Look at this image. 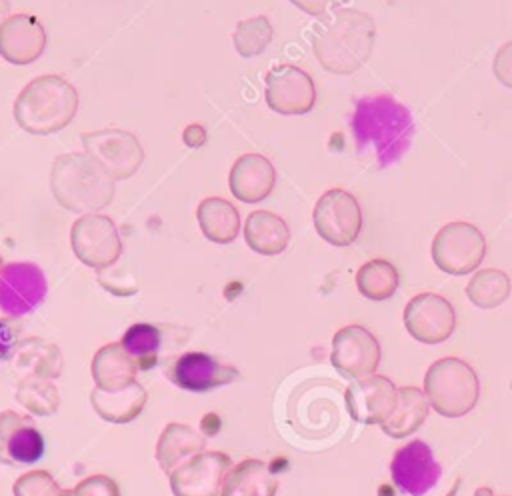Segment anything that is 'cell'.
<instances>
[{"instance_id":"cell-1","label":"cell","mask_w":512,"mask_h":496,"mask_svg":"<svg viewBox=\"0 0 512 496\" xmlns=\"http://www.w3.org/2000/svg\"><path fill=\"white\" fill-rule=\"evenodd\" d=\"M350 128L358 154L370 156L380 168L402 160L416 132L410 110L390 94L360 98L354 106Z\"/></svg>"},{"instance_id":"cell-2","label":"cell","mask_w":512,"mask_h":496,"mask_svg":"<svg viewBox=\"0 0 512 496\" xmlns=\"http://www.w3.org/2000/svg\"><path fill=\"white\" fill-rule=\"evenodd\" d=\"M376 24L370 14L356 8H336L322 16L312 30V50L320 66L332 74L360 70L372 54Z\"/></svg>"},{"instance_id":"cell-3","label":"cell","mask_w":512,"mask_h":496,"mask_svg":"<svg viewBox=\"0 0 512 496\" xmlns=\"http://www.w3.org/2000/svg\"><path fill=\"white\" fill-rule=\"evenodd\" d=\"M116 180L86 152L58 154L50 168V190L56 202L76 214L106 208L116 194Z\"/></svg>"},{"instance_id":"cell-4","label":"cell","mask_w":512,"mask_h":496,"mask_svg":"<svg viewBox=\"0 0 512 496\" xmlns=\"http://www.w3.org/2000/svg\"><path fill=\"white\" fill-rule=\"evenodd\" d=\"M16 124L36 136H48L66 128L78 112L76 88L58 74L30 80L14 100Z\"/></svg>"},{"instance_id":"cell-5","label":"cell","mask_w":512,"mask_h":496,"mask_svg":"<svg viewBox=\"0 0 512 496\" xmlns=\"http://www.w3.org/2000/svg\"><path fill=\"white\" fill-rule=\"evenodd\" d=\"M422 390L434 412L444 418H460L476 406L480 380L468 362L446 356L428 366Z\"/></svg>"},{"instance_id":"cell-6","label":"cell","mask_w":512,"mask_h":496,"mask_svg":"<svg viewBox=\"0 0 512 496\" xmlns=\"http://www.w3.org/2000/svg\"><path fill=\"white\" fill-rule=\"evenodd\" d=\"M430 254L436 264L446 274L464 276L476 272L486 256V238L478 226L454 220L444 224L432 238Z\"/></svg>"},{"instance_id":"cell-7","label":"cell","mask_w":512,"mask_h":496,"mask_svg":"<svg viewBox=\"0 0 512 496\" xmlns=\"http://www.w3.org/2000/svg\"><path fill=\"white\" fill-rule=\"evenodd\" d=\"M84 152L94 158L112 180H126L138 172L144 162V148L140 140L120 128H102L82 132Z\"/></svg>"},{"instance_id":"cell-8","label":"cell","mask_w":512,"mask_h":496,"mask_svg":"<svg viewBox=\"0 0 512 496\" xmlns=\"http://www.w3.org/2000/svg\"><path fill=\"white\" fill-rule=\"evenodd\" d=\"M70 246L76 258L96 270L118 262L122 254V240L110 216L92 212L82 214L70 228Z\"/></svg>"},{"instance_id":"cell-9","label":"cell","mask_w":512,"mask_h":496,"mask_svg":"<svg viewBox=\"0 0 512 496\" xmlns=\"http://www.w3.org/2000/svg\"><path fill=\"white\" fill-rule=\"evenodd\" d=\"M314 228L332 246H350L362 230V208L344 188L326 190L314 204Z\"/></svg>"},{"instance_id":"cell-10","label":"cell","mask_w":512,"mask_h":496,"mask_svg":"<svg viewBox=\"0 0 512 496\" xmlns=\"http://www.w3.org/2000/svg\"><path fill=\"white\" fill-rule=\"evenodd\" d=\"M380 358V342L368 328L360 324L342 326L332 336L330 362L346 378L360 380L376 374Z\"/></svg>"},{"instance_id":"cell-11","label":"cell","mask_w":512,"mask_h":496,"mask_svg":"<svg viewBox=\"0 0 512 496\" xmlns=\"http://www.w3.org/2000/svg\"><path fill=\"white\" fill-rule=\"evenodd\" d=\"M404 328L422 344H440L448 340L456 328V312L448 298L422 292L412 296L404 306Z\"/></svg>"},{"instance_id":"cell-12","label":"cell","mask_w":512,"mask_h":496,"mask_svg":"<svg viewBox=\"0 0 512 496\" xmlns=\"http://www.w3.org/2000/svg\"><path fill=\"white\" fill-rule=\"evenodd\" d=\"M230 468L228 454L202 450L168 474L170 490L174 496H222V484Z\"/></svg>"},{"instance_id":"cell-13","label":"cell","mask_w":512,"mask_h":496,"mask_svg":"<svg viewBox=\"0 0 512 496\" xmlns=\"http://www.w3.org/2000/svg\"><path fill=\"white\" fill-rule=\"evenodd\" d=\"M266 104L286 116L306 114L316 104V86L308 72L294 64H278L264 76Z\"/></svg>"},{"instance_id":"cell-14","label":"cell","mask_w":512,"mask_h":496,"mask_svg":"<svg viewBox=\"0 0 512 496\" xmlns=\"http://www.w3.org/2000/svg\"><path fill=\"white\" fill-rule=\"evenodd\" d=\"M48 282L34 262H10L0 274V310L10 316L32 312L46 298Z\"/></svg>"},{"instance_id":"cell-15","label":"cell","mask_w":512,"mask_h":496,"mask_svg":"<svg viewBox=\"0 0 512 496\" xmlns=\"http://www.w3.org/2000/svg\"><path fill=\"white\" fill-rule=\"evenodd\" d=\"M166 378L182 390L208 392L236 380L238 372L234 366L220 362L208 352L188 350L170 360L166 366Z\"/></svg>"},{"instance_id":"cell-16","label":"cell","mask_w":512,"mask_h":496,"mask_svg":"<svg viewBox=\"0 0 512 496\" xmlns=\"http://www.w3.org/2000/svg\"><path fill=\"white\" fill-rule=\"evenodd\" d=\"M398 400V388L396 384L382 376V374H370L366 378L356 380L350 384L344 392V402L348 408V414L360 422V424H384Z\"/></svg>"},{"instance_id":"cell-17","label":"cell","mask_w":512,"mask_h":496,"mask_svg":"<svg viewBox=\"0 0 512 496\" xmlns=\"http://www.w3.org/2000/svg\"><path fill=\"white\" fill-rule=\"evenodd\" d=\"M390 474L402 492L410 496H424L438 484L442 468L424 440H412L392 456Z\"/></svg>"},{"instance_id":"cell-18","label":"cell","mask_w":512,"mask_h":496,"mask_svg":"<svg viewBox=\"0 0 512 496\" xmlns=\"http://www.w3.org/2000/svg\"><path fill=\"white\" fill-rule=\"evenodd\" d=\"M44 454V438L36 422L16 410L0 412V462L8 466L34 464Z\"/></svg>"},{"instance_id":"cell-19","label":"cell","mask_w":512,"mask_h":496,"mask_svg":"<svg viewBox=\"0 0 512 496\" xmlns=\"http://www.w3.org/2000/svg\"><path fill=\"white\" fill-rule=\"evenodd\" d=\"M46 48L44 24L32 14H10L0 24V56L16 66L32 64Z\"/></svg>"},{"instance_id":"cell-20","label":"cell","mask_w":512,"mask_h":496,"mask_svg":"<svg viewBox=\"0 0 512 496\" xmlns=\"http://www.w3.org/2000/svg\"><path fill=\"white\" fill-rule=\"evenodd\" d=\"M276 184V170L272 162L256 152L242 154L230 168L228 186L236 200L244 204L262 202Z\"/></svg>"},{"instance_id":"cell-21","label":"cell","mask_w":512,"mask_h":496,"mask_svg":"<svg viewBox=\"0 0 512 496\" xmlns=\"http://www.w3.org/2000/svg\"><path fill=\"white\" fill-rule=\"evenodd\" d=\"M148 400L146 390L140 386V382H132L120 390H102L94 386L90 390V404L94 412L114 424H126L140 416Z\"/></svg>"},{"instance_id":"cell-22","label":"cell","mask_w":512,"mask_h":496,"mask_svg":"<svg viewBox=\"0 0 512 496\" xmlns=\"http://www.w3.org/2000/svg\"><path fill=\"white\" fill-rule=\"evenodd\" d=\"M90 370L96 386L102 390H120L136 382V374L140 372L120 342H108L98 348Z\"/></svg>"},{"instance_id":"cell-23","label":"cell","mask_w":512,"mask_h":496,"mask_svg":"<svg viewBox=\"0 0 512 496\" xmlns=\"http://www.w3.org/2000/svg\"><path fill=\"white\" fill-rule=\"evenodd\" d=\"M244 240L254 252L262 256H276L286 250L290 242V228L278 214L254 210L244 222Z\"/></svg>"},{"instance_id":"cell-24","label":"cell","mask_w":512,"mask_h":496,"mask_svg":"<svg viewBox=\"0 0 512 496\" xmlns=\"http://www.w3.org/2000/svg\"><path fill=\"white\" fill-rule=\"evenodd\" d=\"M276 490L278 480L268 464L256 458L232 464L222 484V496H276Z\"/></svg>"},{"instance_id":"cell-25","label":"cell","mask_w":512,"mask_h":496,"mask_svg":"<svg viewBox=\"0 0 512 496\" xmlns=\"http://www.w3.org/2000/svg\"><path fill=\"white\" fill-rule=\"evenodd\" d=\"M204 436L188 424L172 422L164 426L156 442V462L162 472L170 474L178 464L204 450Z\"/></svg>"},{"instance_id":"cell-26","label":"cell","mask_w":512,"mask_h":496,"mask_svg":"<svg viewBox=\"0 0 512 496\" xmlns=\"http://www.w3.org/2000/svg\"><path fill=\"white\" fill-rule=\"evenodd\" d=\"M202 234L216 244H230L240 232V214L232 202L220 196L204 198L196 208Z\"/></svg>"},{"instance_id":"cell-27","label":"cell","mask_w":512,"mask_h":496,"mask_svg":"<svg viewBox=\"0 0 512 496\" xmlns=\"http://www.w3.org/2000/svg\"><path fill=\"white\" fill-rule=\"evenodd\" d=\"M428 412L430 402L424 390L416 386H402L398 388V400L392 416L380 424V428L390 438H406L424 424Z\"/></svg>"},{"instance_id":"cell-28","label":"cell","mask_w":512,"mask_h":496,"mask_svg":"<svg viewBox=\"0 0 512 496\" xmlns=\"http://www.w3.org/2000/svg\"><path fill=\"white\" fill-rule=\"evenodd\" d=\"M62 366H64V360H62L60 348L36 336L22 340L14 354V368L24 372V376L34 374V376H44L54 380L60 376Z\"/></svg>"},{"instance_id":"cell-29","label":"cell","mask_w":512,"mask_h":496,"mask_svg":"<svg viewBox=\"0 0 512 496\" xmlns=\"http://www.w3.org/2000/svg\"><path fill=\"white\" fill-rule=\"evenodd\" d=\"M512 290L510 276L498 268H480L466 284L468 300L480 310H492L502 306Z\"/></svg>"},{"instance_id":"cell-30","label":"cell","mask_w":512,"mask_h":496,"mask_svg":"<svg viewBox=\"0 0 512 496\" xmlns=\"http://www.w3.org/2000/svg\"><path fill=\"white\" fill-rule=\"evenodd\" d=\"M400 284L396 266L384 258H372L356 270L358 292L374 302H382L394 296Z\"/></svg>"},{"instance_id":"cell-31","label":"cell","mask_w":512,"mask_h":496,"mask_svg":"<svg viewBox=\"0 0 512 496\" xmlns=\"http://www.w3.org/2000/svg\"><path fill=\"white\" fill-rule=\"evenodd\" d=\"M16 402L34 416H52L60 406L58 386L52 378L22 376L16 388Z\"/></svg>"},{"instance_id":"cell-32","label":"cell","mask_w":512,"mask_h":496,"mask_svg":"<svg viewBox=\"0 0 512 496\" xmlns=\"http://www.w3.org/2000/svg\"><path fill=\"white\" fill-rule=\"evenodd\" d=\"M160 342H162V336L158 326L148 322L132 324L120 340L122 348L136 362L140 372H146L156 366L158 354H160Z\"/></svg>"},{"instance_id":"cell-33","label":"cell","mask_w":512,"mask_h":496,"mask_svg":"<svg viewBox=\"0 0 512 496\" xmlns=\"http://www.w3.org/2000/svg\"><path fill=\"white\" fill-rule=\"evenodd\" d=\"M272 40V24L266 16H250L236 22L232 42L242 58H252L262 54Z\"/></svg>"},{"instance_id":"cell-34","label":"cell","mask_w":512,"mask_h":496,"mask_svg":"<svg viewBox=\"0 0 512 496\" xmlns=\"http://www.w3.org/2000/svg\"><path fill=\"white\" fill-rule=\"evenodd\" d=\"M62 488L46 470H30L16 478L12 486L14 496H58Z\"/></svg>"},{"instance_id":"cell-35","label":"cell","mask_w":512,"mask_h":496,"mask_svg":"<svg viewBox=\"0 0 512 496\" xmlns=\"http://www.w3.org/2000/svg\"><path fill=\"white\" fill-rule=\"evenodd\" d=\"M72 490L74 496H120L118 484L104 474H92L80 480Z\"/></svg>"},{"instance_id":"cell-36","label":"cell","mask_w":512,"mask_h":496,"mask_svg":"<svg viewBox=\"0 0 512 496\" xmlns=\"http://www.w3.org/2000/svg\"><path fill=\"white\" fill-rule=\"evenodd\" d=\"M116 274H118V272H116L114 264L108 266V268L98 270V282H100V286H104L108 292H112V294H116V296H130V294H134V292L138 290L136 282H134L130 276H124V278L118 280Z\"/></svg>"},{"instance_id":"cell-37","label":"cell","mask_w":512,"mask_h":496,"mask_svg":"<svg viewBox=\"0 0 512 496\" xmlns=\"http://www.w3.org/2000/svg\"><path fill=\"white\" fill-rule=\"evenodd\" d=\"M492 72L500 84L512 88V40L504 42L492 60Z\"/></svg>"},{"instance_id":"cell-38","label":"cell","mask_w":512,"mask_h":496,"mask_svg":"<svg viewBox=\"0 0 512 496\" xmlns=\"http://www.w3.org/2000/svg\"><path fill=\"white\" fill-rule=\"evenodd\" d=\"M20 342V326L10 318H0V360L12 358Z\"/></svg>"},{"instance_id":"cell-39","label":"cell","mask_w":512,"mask_h":496,"mask_svg":"<svg viewBox=\"0 0 512 496\" xmlns=\"http://www.w3.org/2000/svg\"><path fill=\"white\" fill-rule=\"evenodd\" d=\"M290 2L310 16H326L346 0H290Z\"/></svg>"},{"instance_id":"cell-40","label":"cell","mask_w":512,"mask_h":496,"mask_svg":"<svg viewBox=\"0 0 512 496\" xmlns=\"http://www.w3.org/2000/svg\"><path fill=\"white\" fill-rule=\"evenodd\" d=\"M182 138H184V142H186L188 146L196 148V146H202V144L206 142V132H204V128H202L200 124H190V126L184 130Z\"/></svg>"},{"instance_id":"cell-41","label":"cell","mask_w":512,"mask_h":496,"mask_svg":"<svg viewBox=\"0 0 512 496\" xmlns=\"http://www.w3.org/2000/svg\"><path fill=\"white\" fill-rule=\"evenodd\" d=\"M6 12H8V2H6V0H0V24H2L4 18H6Z\"/></svg>"},{"instance_id":"cell-42","label":"cell","mask_w":512,"mask_h":496,"mask_svg":"<svg viewBox=\"0 0 512 496\" xmlns=\"http://www.w3.org/2000/svg\"><path fill=\"white\" fill-rule=\"evenodd\" d=\"M458 486H460V480H456L454 482V486H452V490L446 494V496H456V492H458Z\"/></svg>"},{"instance_id":"cell-43","label":"cell","mask_w":512,"mask_h":496,"mask_svg":"<svg viewBox=\"0 0 512 496\" xmlns=\"http://www.w3.org/2000/svg\"><path fill=\"white\" fill-rule=\"evenodd\" d=\"M58 496H74V490H62Z\"/></svg>"},{"instance_id":"cell-44","label":"cell","mask_w":512,"mask_h":496,"mask_svg":"<svg viewBox=\"0 0 512 496\" xmlns=\"http://www.w3.org/2000/svg\"><path fill=\"white\" fill-rule=\"evenodd\" d=\"M2 270H4V260H2V256H0V274H2Z\"/></svg>"},{"instance_id":"cell-45","label":"cell","mask_w":512,"mask_h":496,"mask_svg":"<svg viewBox=\"0 0 512 496\" xmlns=\"http://www.w3.org/2000/svg\"><path fill=\"white\" fill-rule=\"evenodd\" d=\"M510 388H512V380H510Z\"/></svg>"},{"instance_id":"cell-46","label":"cell","mask_w":512,"mask_h":496,"mask_svg":"<svg viewBox=\"0 0 512 496\" xmlns=\"http://www.w3.org/2000/svg\"><path fill=\"white\" fill-rule=\"evenodd\" d=\"M492 496H496V494H492ZM502 496H504V494H502Z\"/></svg>"}]
</instances>
